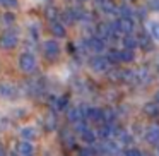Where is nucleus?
I'll return each instance as SVG.
<instances>
[{
  "label": "nucleus",
  "instance_id": "f257e3e1",
  "mask_svg": "<svg viewBox=\"0 0 159 156\" xmlns=\"http://www.w3.org/2000/svg\"><path fill=\"white\" fill-rule=\"evenodd\" d=\"M89 65H91V69L96 70V72H108V70H110L111 62L108 60V57L96 55V57H93V59L89 60Z\"/></svg>",
  "mask_w": 159,
  "mask_h": 156
},
{
  "label": "nucleus",
  "instance_id": "f03ea898",
  "mask_svg": "<svg viewBox=\"0 0 159 156\" xmlns=\"http://www.w3.org/2000/svg\"><path fill=\"white\" fill-rule=\"evenodd\" d=\"M17 41H19V38H17V35H16L14 31H5V33H2V36H0V46H2L4 50L16 48V46H17Z\"/></svg>",
  "mask_w": 159,
  "mask_h": 156
},
{
  "label": "nucleus",
  "instance_id": "7ed1b4c3",
  "mask_svg": "<svg viewBox=\"0 0 159 156\" xmlns=\"http://www.w3.org/2000/svg\"><path fill=\"white\" fill-rule=\"evenodd\" d=\"M19 69L22 70V72H33V70L36 69V60L34 57L31 55V53H22L21 57H19Z\"/></svg>",
  "mask_w": 159,
  "mask_h": 156
},
{
  "label": "nucleus",
  "instance_id": "20e7f679",
  "mask_svg": "<svg viewBox=\"0 0 159 156\" xmlns=\"http://www.w3.org/2000/svg\"><path fill=\"white\" fill-rule=\"evenodd\" d=\"M43 53H45V57L50 59V60L58 59V55H60L58 43H57L55 40H48V41H45V45H43Z\"/></svg>",
  "mask_w": 159,
  "mask_h": 156
},
{
  "label": "nucleus",
  "instance_id": "39448f33",
  "mask_svg": "<svg viewBox=\"0 0 159 156\" xmlns=\"http://www.w3.org/2000/svg\"><path fill=\"white\" fill-rule=\"evenodd\" d=\"M86 105H82V106H74L69 110V120L72 122V124H82L84 120H86Z\"/></svg>",
  "mask_w": 159,
  "mask_h": 156
},
{
  "label": "nucleus",
  "instance_id": "423d86ee",
  "mask_svg": "<svg viewBox=\"0 0 159 156\" xmlns=\"http://www.w3.org/2000/svg\"><path fill=\"white\" fill-rule=\"evenodd\" d=\"M113 28L116 31L123 33V35H132V31H134V21H132V17H120L113 24Z\"/></svg>",
  "mask_w": 159,
  "mask_h": 156
},
{
  "label": "nucleus",
  "instance_id": "0eeeda50",
  "mask_svg": "<svg viewBox=\"0 0 159 156\" xmlns=\"http://www.w3.org/2000/svg\"><path fill=\"white\" fill-rule=\"evenodd\" d=\"M79 132H80V137H82V141L87 142V144H93V142L96 141V132H94L93 129L84 127L82 124H79Z\"/></svg>",
  "mask_w": 159,
  "mask_h": 156
},
{
  "label": "nucleus",
  "instance_id": "6e6552de",
  "mask_svg": "<svg viewBox=\"0 0 159 156\" xmlns=\"http://www.w3.org/2000/svg\"><path fill=\"white\" fill-rule=\"evenodd\" d=\"M87 46H89L91 52L99 53V52H103V50H104V41L99 38V36H93V38L87 40Z\"/></svg>",
  "mask_w": 159,
  "mask_h": 156
},
{
  "label": "nucleus",
  "instance_id": "1a4fd4ad",
  "mask_svg": "<svg viewBox=\"0 0 159 156\" xmlns=\"http://www.w3.org/2000/svg\"><path fill=\"white\" fill-rule=\"evenodd\" d=\"M145 139L152 144H157L159 142V125H151V127L145 130Z\"/></svg>",
  "mask_w": 159,
  "mask_h": 156
},
{
  "label": "nucleus",
  "instance_id": "9d476101",
  "mask_svg": "<svg viewBox=\"0 0 159 156\" xmlns=\"http://www.w3.org/2000/svg\"><path fill=\"white\" fill-rule=\"evenodd\" d=\"M17 154L19 156H33V146H31V142H28V141H24V142H19L17 144Z\"/></svg>",
  "mask_w": 159,
  "mask_h": 156
},
{
  "label": "nucleus",
  "instance_id": "9b49d317",
  "mask_svg": "<svg viewBox=\"0 0 159 156\" xmlns=\"http://www.w3.org/2000/svg\"><path fill=\"white\" fill-rule=\"evenodd\" d=\"M16 87L11 86V84H0V96L2 98H16Z\"/></svg>",
  "mask_w": 159,
  "mask_h": 156
},
{
  "label": "nucleus",
  "instance_id": "f8f14e48",
  "mask_svg": "<svg viewBox=\"0 0 159 156\" xmlns=\"http://www.w3.org/2000/svg\"><path fill=\"white\" fill-rule=\"evenodd\" d=\"M50 29H52V35L55 36V38H63V36H65V28H63V24H60V22H57V21L52 22Z\"/></svg>",
  "mask_w": 159,
  "mask_h": 156
},
{
  "label": "nucleus",
  "instance_id": "ddd939ff",
  "mask_svg": "<svg viewBox=\"0 0 159 156\" xmlns=\"http://www.w3.org/2000/svg\"><path fill=\"white\" fill-rule=\"evenodd\" d=\"M123 45H125V48H127V50H135L139 46V40L135 38V36H132V35H125Z\"/></svg>",
  "mask_w": 159,
  "mask_h": 156
},
{
  "label": "nucleus",
  "instance_id": "4468645a",
  "mask_svg": "<svg viewBox=\"0 0 159 156\" xmlns=\"http://www.w3.org/2000/svg\"><path fill=\"white\" fill-rule=\"evenodd\" d=\"M137 40H139V45H140L142 48L145 50V52H149V50H152V40L149 38V36L145 35V33H142V35L139 36Z\"/></svg>",
  "mask_w": 159,
  "mask_h": 156
},
{
  "label": "nucleus",
  "instance_id": "2eb2a0df",
  "mask_svg": "<svg viewBox=\"0 0 159 156\" xmlns=\"http://www.w3.org/2000/svg\"><path fill=\"white\" fill-rule=\"evenodd\" d=\"M111 132H113V129H111L110 124H101L99 129H98V135H99L101 139H110Z\"/></svg>",
  "mask_w": 159,
  "mask_h": 156
},
{
  "label": "nucleus",
  "instance_id": "dca6fc26",
  "mask_svg": "<svg viewBox=\"0 0 159 156\" xmlns=\"http://www.w3.org/2000/svg\"><path fill=\"white\" fill-rule=\"evenodd\" d=\"M103 111V124H113V120L116 118V115H115V110H111V108H104Z\"/></svg>",
  "mask_w": 159,
  "mask_h": 156
},
{
  "label": "nucleus",
  "instance_id": "f3484780",
  "mask_svg": "<svg viewBox=\"0 0 159 156\" xmlns=\"http://www.w3.org/2000/svg\"><path fill=\"white\" fill-rule=\"evenodd\" d=\"M21 137L29 142V141H33V139L36 137V130L33 127H24V129H21Z\"/></svg>",
  "mask_w": 159,
  "mask_h": 156
},
{
  "label": "nucleus",
  "instance_id": "a211bd4d",
  "mask_svg": "<svg viewBox=\"0 0 159 156\" xmlns=\"http://www.w3.org/2000/svg\"><path fill=\"white\" fill-rule=\"evenodd\" d=\"M144 111L149 115V117H156V115L159 113V105L156 103V101H154V103H147L144 106Z\"/></svg>",
  "mask_w": 159,
  "mask_h": 156
},
{
  "label": "nucleus",
  "instance_id": "6ab92c4d",
  "mask_svg": "<svg viewBox=\"0 0 159 156\" xmlns=\"http://www.w3.org/2000/svg\"><path fill=\"white\" fill-rule=\"evenodd\" d=\"M103 151L106 153V154H116V153H118V146L115 144V142H111V141H106V142H104V146H103Z\"/></svg>",
  "mask_w": 159,
  "mask_h": 156
},
{
  "label": "nucleus",
  "instance_id": "aec40b11",
  "mask_svg": "<svg viewBox=\"0 0 159 156\" xmlns=\"http://www.w3.org/2000/svg\"><path fill=\"white\" fill-rule=\"evenodd\" d=\"M120 59H121V62H132V60L135 59L134 50H127V48H123V50L120 52Z\"/></svg>",
  "mask_w": 159,
  "mask_h": 156
},
{
  "label": "nucleus",
  "instance_id": "412c9836",
  "mask_svg": "<svg viewBox=\"0 0 159 156\" xmlns=\"http://www.w3.org/2000/svg\"><path fill=\"white\" fill-rule=\"evenodd\" d=\"M108 60H110L111 64H116V62H120V52H118V50H115V48H111L110 52H108Z\"/></svg>",
  "mask_w": 159,
  "mask_h": 156
},
{
  "label": "nucleus",
  "instance_id": "4be33fe9",
  "mask_svg": "<svg viewBox=\"0 0 159 156\" xmlns=\"http://www.w3.org/2000/svg\"><path fill=\"white\" fill-rule=\"evenodd\" d=\"M98 4L101 5V9H103L104 12H113V5H111L108 0H98Z\"/></svg>",
  "mask_w": 159,
  "mask_h": 156
},
{
  "label": "nucleus",
  "instance_id": "5701e85b",
  "mask_svg": "<svg viewBox=\"0 0 159 156\" xmlns=\"http://www.w3.org/2000/svg\"><path fill=\"white\" fill-rule=\"evenodd\" d=\"M118 12L121 14V17H132V11L127 5H120V7H118Z\"/></svg>",
  "mask_w": 159,
  "mask_h": 156
},
{
  "label": "nucleus",
  "instance_id": "b1692460",
  "mask_svg": "<svg viewBox=\"0 0 159 156\" xmlns=\"http://www.w3.org/2000/svg\"><path fill=\"white\" fill-rule=\"evenodd\" d=\"M0 4L7 9H14V7H17V0H0Z\"/></svg>",
  "mask_w": 159,
  "mask_h": 156
},
{
  "label": "nucleus",
  "instance_id": "393cba45",
  "mask_svg": "<svg viewBox=\"0 0 159 156\" xmlns=\"http://www.w3.org/2000/svg\"><path fill=\"white\" fill-rule=\"evenodd\" d=\"M46 16H48V19H52V22L55 21V17L58 16V12H57L55 7H48L46 9Z\"/></svg>",
  "mask_w": 159,
  "mask_h": 156
},
{
  "label": "nucleus",
  "instance_id": "a878e982",
  "mask_svg": "<svg viewBox=\"0 0 159 156\" xmlns=\"http://www.w3.org/2000/svg\"><path fill=\"white\" fill-rule=\"evenodd\" d=\"M151 31H152V36H154L156 40H159V22H152Z\"/></svg>",
  "mask_w": 159,
  "mask_h": 156
},
{
  "label": "nucleus",
  "instance_id": "bb28decb",
  "mask_svg": "<svg viewBox=\"0 0 159 156\" xmlns=\"http://www.w3.org/2000/svg\"><path fill=\"white\" fill-rule=\"evenodd\" d=\"M125 156H142V153L139 151V149H135V148H130V149H127Z\"/></svg>",
  "mask_w": 159,
  "mask_h": 156
},
{
  "label": "nucleus",
  "instance_id": "cd10ccee",
  "mask_svg": "<svg viewBox=\"0 0 159 156\" xmlns=\"http://www.w3.org/2000/svg\"><path fill=\"white\" fill-rule=\"evenodd\" d=\"M58 108H60V110L67 108V98H60V101H58Z\"/></svg>",
  "mask_w": 159,
  "mask_h": 156
},
{
  "label": "nucleus",
  "instance_id": "c85d7f7f",
  "mask_svg": "<svg viewBox=\"0 0 159 156\" xmlns=\"http://www.w3.org/2000/svg\"><path fill=\"white\" fill-rule=\"evenodd\" d=\"M151 7H152V9H159V0H154V2H151Z\"/></svg>",
  "mask_w": 159,
  "mask_h": 156
},
{
  "label": "nucleus",
  "instance_id": "c756f323",
  "mask_svg": "<svg viewBox=\"0 0 159 156\" xmlns=\"http://www.w3.org/2000/svg\"><path fill=\"white\" fill-rule=\"evenodd\" d=\"M154 100H156V103L159 105V91H157V93H156V98H154Z\"/></svg>",
  "mask_w": 159,
  "mask_h": 156
},
{
  "label": "nucleus",
  "instance_id": "7c9ffc66",
  "mask_svg": "<svg viewBox=\"0 0 159 156\" xmlns=\"http://www.w3.org/2000/svg\"><path fill=\"white\" fill-rule=\"evenodd\" d=\"M0 156H4V148L0 146Z\"/></svg>",
  "mask_w": 159,
  "mask_h": 156
},
{
  "label": "nucleus",
  "instance_id": "2f4dec72",
  "mask_svg": "<svg viewBox=\"0 0 159 156\" xmlns=\"http://www.w3.org/2000/svg\"><path fill=\"white\" fill-rule=\"evenodd\" d=\"M79 2H86V0H79Z\"/></svg>",
  "mask_w": 159,
  "mask_h": 156
}]
</instances>
